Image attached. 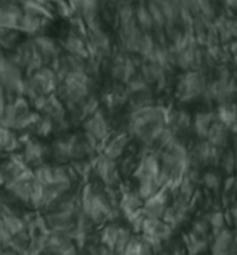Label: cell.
Listing matches in <instances>:
<instances>
[{"label":"cell","mask_w":237,"mask_h":255,"mask_svg":"<svg viewBox=\"0 0 237 255\" xmlns=\"http://www.w3.org/2000/svg\"><path fill=\"white\" fill-rule=\"evenodd\" d=\"M169 109L170 106L152 105L128 112L127 123H125L127 133L139 145L154 149L155 140L158 139L161 131L167 127Z\"/></svg>","instance_id":"obj_1"},{"label":"cell","mask_w":237,"mask_h":255,"mask_svg":"<svg viewBox=\"0 0 237 255\" xmlns=\"http://www.w3.org/2000/svg\"><path fill=\"white\" fill-rule=\"evenodd\" d=\"M79 193H81V202H82V212L96 226L115 223L122 217L119 211V205L114 203L109 199L106 193V187L102 182L100 184L85 182Z\"/></svg>","instance_id":"obj_2"},{"label":"cell","mask_w":237,"mask_h":255,"mask_svg":"<svg viewBox=\"0 0 237 255\" xmlns=\"http://www.w3.org/2000/svg\"><path fill=\"white\" fill-rule=\"evenodd\" d=\"M40 114L25 97H16L10 102L1 100V127L12 128L18 133L31 131Z\"/></svg>","instance_id":"obj_3"},{"label":"cell","mask_w":237,"mask_h":255,"mask_svg":"<svg viewBox=\"0 0 237 255\" xmlns=\"http://www.w3.org/2000/svg\"><path fill=\"white\" fill-rule=\"evenodd\" d=\"M94 81L85 72H72L63 78H60V84L57 88L58 97L63 100L66 108H73L85 100L94 90Z\"/></svg>","instance_id":"obj_4"},{"label":"cell","mask_w":237,"mask_h":255,"mask_svg":"<svg viewBox=\"0 0 237 255\" xmlns=\"http://www.w3.org/2000/svg\"><path fill=\"white\" fill-rule=\"evenodd\" d=\"M209 75L206 69L182 72L176 78L175 84V99L182 103H194L197 100H203L206 90L209 87Z\"/></svg>","instance_id":"obj_5"},{"label":"cell","mask_w":237,"mask_h":255,"mask_svg":"<svg viewBox=\"0 0 237 255\" xmlns=\"http://www.w3.org/2000/svg\"><path fill=\"white\" fill-rule=\"evenodd\" d=\"M58 84H60V78H58L57 70L49 66H43L25 75V81L22 87V97H25L30 103H33L40 96L57 93Z\"/></svg>","instance_id":"obj_6"},{"label":"cell","mask_w":237,"mask_h":255,"mask_svg":"<svg viewBox=\"0 0 237 255\" xmlns=\"http://www.w3.org/2000/svg\"><path fill=\"white\" fill-rule=\"evenodd\" d=\"M25 72L16 66L7 54H1L0 61V84H1V100L10 102L16 97H22V87L25 81Z\"/></svg>","instance_id":"obj_7"},{"label":"cell","mask_w":237,"mask_h":255,"mask_svg":"<svg viewBox=\"0 0 237 255\" xmlns=\"http://www.w3.org/2000/svg\"><path fill=\"white\" fill-rule=\"evenodd\" d=\"M134 54H128L124 49H115L109 57V76L114 82L127 84L131 78H134L140 70V61L136 60Z\"/></svg>","instance_id":"obj_8"},{"label":"cell","mask_w":237,"mask_h":255,"mask_svg":"<svg viewBox=\"0 0 237 255\" xmlns=\"http://www.w3.org/2000/svg\"><path fill=\"white\" fill-rule=\"evenodd\" d=\"M223 151L214 146L208 139H197L191 146H190V161L191 167H215L220 166Z\"/></svg>","instance_id":"obj_9"},{"label":"cell","mask_w":237,"mask_h":255,"mask_svg":"<svg viewBox=\"0 0 237 255\" xmlns=\"http://www.w3.org/2000/svg\"><path fill=\"white\" fill-rule=\"evenodd\" d=\"M173 60L175 67L181 72L206 69V46L200 45L199 42H194L179 54L173 55Z\"/></svg>","instance_id":"obj_10"},{"label":"cell","mask_w":237,"mask_h":255,"mask_svg":"<svg viewBox=\"0 0 237 255\" xmlns=\"http://www.w3.org/2000/svg\"><path fill=\"white\" fill-rule=\"evenodd\" d=\"M94 175L106 188L121 187V170L118 161L103 154H99L94 158Z\"/></svg>","instance_id":"obj_11"},{"label":"cell","mask_w":237,"mask_h":255,"mask_svg":"<svg viewBox=\"0 0 237 255\" xmlns=\"http://www.w3.org/2000/svg\"><path fill=\"white\" fill-rule=\"evenodd\" d=\"M87 45H88L90 57L99 58L102 61L109 60V57L115 51L114 46H112L111 36L105 30V25L97 27V28H88V31H87Z\"/></svg>","instance_id":"obj_12"},{"label":"cell","mask_w":237,"mask_h":255,"mask_svg":"<svg viewBox=\"0 0 237 255\" xmlns=\"http://www.w3.org/2000/svg\"><path fill=\"white\" fill-rule=\"evenodd\" d=\"M31 105H33V108H34L36 112H39L43 117L51 118L54 123H60V121L69 118L67 108L63 103V100L58 97L57 93L48 94V96H40Z\"/></svg>","instance_id":"obj_13"},{"label":"cell","mask_w":237,"mask_h":255,"mask_svg":"<svg viewBox=\"0 0 237 255\" xmlns=\"http://www.w3.org/2000/svg\"><path fill=\"white\" fill-rule=\"evenodd\" d=\"M82 130L93 136L96 140L100 142V145L109 139V136L112 134V128H111V123L108 120L106 111L105 108L99 109L96 114H93L91 117H88L84 123H82Z\"/></svg>","instance_id":"obj_14"},{"label":"cell","mask_w":237,"mask_h":255,"mask_svg":"<svg viewBox=\"0 0 237 255\" xmlns=\"http://www.w3.org/2000/svg\"><path fill=\"white\" fill-rule=\"evenodd\" d=\"M24 161L31 167H37L43 163H46V158L51 157V149L48 145H45L43 142L39 140V137H36L34 134L30 136L24 143H22V149L19 151Z\"/></svg>","instance_id":"obj_15"},{"label":"cell","mask_w":237,"mask_h":255,"mask_svg":"<svg viewBox=\"0 0 237 255\" xmlns=\"http://www.w3.org/2000/svg\"><path fill=\"white\" fill-rule=\"evenodd\" d=\"M30 169L31 167L24 161L21 152H15V154L6 155V158L1 163V167H0V176H1V185H3V188L7 187V185H10L16 179H19Z\"/></svg>","instance_id":"obj_16"},{"label":"cell","mask_w":237,"mask_h":255,"mask_svg":"<svg viewBox=\"0 0 237 255\" xmlns=\"http://www.w3.org/2000/svg\"><path fill=\"white\" fill-rule=\"evenodd\" d=\"M193 206H191V200L182 197V196H173V200L170 203V206L167 208L163 220L166 223H169L175 230L178 227H181L182 224H185L193 212Z\"/></svg>","instance_id":"obj_17"},{"label":"cell","mask_w":237,"mask_h":255,"mask_svg":"<svg viewBox=\"0 0 237 255\" xmlns=\"http://www.w3.org/2000/svg\"><path fill=\"white\" fill-rule=\"evenodd\" d=\"M130 142H131V136L127 133V130L114 133L109 136L108 140H105L100 145V154L118 161L124 157L127 148L130 146Z\"/></svg>","instance_id":"obj_18"},{"label":"cell","mask_w":237,"mask_h":255,"mask_svg":"<svg viewBox=\"0 0 237 255\" xmlns=\"http://www.w3.org/2000/svg\"><path fill=\"white\" fill-rule=\"evenodd\" d=\"M36 179H34V172L33 169L27 170L19 179H16L15 182H12L10 185L4 187V190L18 202L22 205H30V199H31V193L34 188Z\"/></svg>","instance_id":"obj_19"},{"label":"cell","mask_w":237,"mask_h":255,"mask_svg":"<svg viewBox=\"0 0 237 255\" xmlns=\"http://www.w3.org/2000/svg\"><path fill=\"white\" fill-rule=\"evenodd\" d=\"M31 39L36 45L37 52L40 54L42 60L45 61V66L55 69V66L58 64V60L61 57L58 42L49 36H45V34H37V36H33Z\"/></svg>","instance_id":"obj_20"},{"label":"cell","mask_w":237,"mask_h":255,"mask_svg":"<svg viewBox=\"0 0 237 255\" xmlns=\"http://www.w3.org/2000/svg\"><path fill=\"white\" fill-rule=\"evenodd\" d=\"M173 200V194L169 188H161L157 194H154L151 199L145 200L142 211L149 218H161L164 217L167 208L170 206Z\"/></svg>","instance_id":"obj_21"},{"label":"cell","mask_w":237,"mask_h":255,"mask_svg":"<svg viewBox=\"0 0 237 255\" xmlns=\"http://www.w3.org/2000/svg\"><path fill=\"white\" fill-rule=\"evenodd\" d=\"M236 233L230 227L221 230H212L211 241V255H233V241Z\"/></svg>","instance_id":"obj_22"},{"label":"cell","mask_w":237,"mask_h":255,"mask_svg":"<svg viewBox=\"0 0 237 255\" xmlns=\"http://www.w3.org/2000/svg\"><path fill=\"white\" fill-rule=\"evenodd\" d=\"M139 73L152 85L157 88H163L167 84L169 75L172 72H169L166 67L160 66L158 63H154L151 60H142L140 63V70Z\"/></svg>","instance_id":"obj_23"},{"label":"cell","mask_w":237,"mask_h":255,"mask_svg":"<svg viewBox=\"0 0 237 255\" xmlns=\"http://www.w3.org/2000/svg\"><path fill=\"white\" fill-rule=\"evenodd\" d=\"M193 120L194 115H191L184 108H170L169 109V118L167 126L181 137L182 134H187L193 130Z\"/></svg>","instance_id":"obj_24"},{"label":"cell","mask_w":237,"mask_h":255,"mask_svg":"<svg viewBox=\"0 0 237 255\" xmlns=\"http://www.w3.org/2000/svg\"><path fill=\"white\" fill-rule=\"evenodd\" d=\"M46 253L51 255H79V247L72 238L49 233L46 242Z\"/></svg>","instance_id":"obj_25"},{"label":"cell","mask_w":237,"mask_h":255,"mask_svg":"<svg viewBox=\"0 0 237 255\" xmlns=\"http://www.w3.org/2000/svg\"><path fill=\"white\" fill-rule=\"evenodd\" d=\"M145 200L139 196L137 190L122 188L121 187V197H119V211L125 220H130L136 212L143 208Z\"/></svg>","instance_id":"obj_26"},{"label":"cell","mask_w":237,"mask_h":255,"mask_svg":"<svg viewBox=\"0 0 237 255\" xmlns=\"http://www.w3.org/2000/svg\"><path fill=\"white\" fill-rule=\"evenodd\" d=\"M217 112L214 109H202L194 114L193 120V133L197 139H206L211 127L217 121Z\"/></svg>","instance_id":"obj_27"},{"label":"cell","mask_w":237,"mask_h":255,"mask_svg":"<svg viewBox=\"0 0 237 255\" xmlns=\"http://www.w3.org/2000/svg\"><path fill=\"white\" fill-rule=\"evenodd\" d=\"M61 48L64 49V52L82 57V58H88L90 52H88V45H87V37L84 34L70 31L64 36L63 42H61Z\"/></svg>","instance_id":"obj_28"},{"label":"cell","mask_w":237,"mask_h":255,"mask_svg":"<svg viewBox=\"0 0 237 255\" xmlns=\"http://www.w3.org/2000/svg\"><path fill=\"white\" fill-rule=\"evenodd\" d=\"M232 136H233V131L229 126H226L224 123H221L220 120H217L214 123V126L211 127L209 130V134H208V140L217 146L218 149L224 151V149H229L230 146V142H232Z\"/></svg>","instance_id":"obj_29"},{"label":"cell","mask_w":237,"mask_h":255,"mask_svg":"<svg viewBox=\"0 0 237 255\" xmlns=\"http://www.w3.org/2000/svg\"><path fill=\"white\" fill-rule=\"evenodd\" d=\"M46 21H48V16H39V15H31V13H24L22 12L18 30L27 37H33V36L40 34V31L45 27Z\"/></svg>","instance_id":"obj_30"},{"label":"cell","mask_w":237,"mask_h":255,"mask_svg":"<svg viewBox=\"0 0 237 255\" xmlns=\"http://www.w3.org/2000/svg\"><path fill=\"white\" fill-rule=\"evenodd\" d=\"M0 146H1V152L3 154H15L19 152L22 149V143H21V137L19 133L7 128V127H1V134H0Z\"/></svg>","instance_id":"obj_31"},{"label":"cell","mask_w":237,"mask_h":255,"mask_svg":"<svg viewBox=\"0 0 237 255\" xmlns=\"http://www.w3.org/2000/svg\"><path fill=\"white\" fill-rule=\"evenodd\" d=\"M1 229L7 230L13 238L28 232V226L24 215H19L18 212L10 215H1Z\"/></svg>","instance_id":"obj_32"},{"label":"cell","mask_w":237,"mask_h":255,"mask_svg":"<svg viewBox=\"0 0 237 255\" xmlns=\"http://www.w3.org/2000/svg\"><path fill=\"white\" fill-rule=\"evenodd\" d=\"M182 241H184V247L188 255H203L211 248V241L208 238L196 236L191 232L184 235Z\"/></svg>","instance_id":"obj_33"},{"label":"cell","mask_w":237,"mask_h":255,"mask_svg":"<svg viewBox=\"0 0 237 255\" xmlns=\"http://www.w3.org/2000/svg\"><path fill=\"white\" fill-rule=\"evenodd\" d=\"M136 22L140 27V30L145 31V33L155 31L154 19H152V15H151V12L148 9L146 0H142L139 3H136Z\"/></svg>","instance_id":"obj_34"},{"label":"cell","mask_w":237,"mask_h":255,"mask_svg":"<svg viewBox=\"0 0 237 255\" xmlns=\"http://www.w3.org/2000/svg\"><path fill=\"white\" fill-rule=\"evenodd\" d=\"M215 112H217V118L226 126H229L230 128H233L237 124V102H227V103L217 105Z\"/></svg>","instance_id":"obj_35"},{"label":"cell","mask_w":237,"mask_h":255,"mask_svg":"<svg viewBox=\"0 0 237 255\" xmlns=\"http://www.w3.org/2000/svg\"><path fill=\"white\" fill-rule=\"evenodd\" d=\"M119 230H121V224L119 223H108L102 227L100 233H99V242L109 247L112 251L115 250L118 236H119Z\"/></svg>","instance_id":"obj_36"},{"label":"cell","mask_w":237,"mask_h":255,"mask_svg":"<svg viewBox=\"0 0 237 255\" xmlns=\"http://www.w3.org/2000/svg\"><path fill=\"white\" fill-rule=\"evenodd\" d=\"M122 255H157L152 245L142 236V235H136L133 236L131 242L128 244V247L125 248Z\"/></svg>","instance_id":"obj_37"},{"label":"cell","mask_w":237,"mask_h":255,"mask_svg":"<svg viewBox=\"0 0 237 255\" xmlns=\"http://www.w3.org/2000/svg\"><path fill=\"white\" fill-rule=\"evenodd\" d=\"M152 105H155L152 90L137 93V94H131V96H128V102H127L128 112L137 111V109H142V108H146V106H152Z\"/></svg>","instance_id":"obj_38"},{"label":"cell","mask_w":237,"mask_h":255,"mask_svg":"<svg viewBox=\"0 0 237 255\" xmlns=\"http://www.w3.org/2000/svg\"><path fill=\"white\" fill-rule=\"evenodd\" d=\"M21 36H24L19 30H10V28H1V36H0V45L3 51H13L22 40Z\"/></svg>","instance_id":"obj_39"},{"label":"cell","mask_w":237,"mask_h":255,"mask_svg":"<svg viewBox=\"0 0 237 255\" xmlns=\"http://www.w3.org/2000/svg\"><path fill=\"white\" fill-rule=\"evenodd\" d=\"M202 185L212 193H218L223 187V176L220 175V172H217L215 169H208L203 172L202 176Z\"/></svg>","instance_id":"obj_40"},{"label":"cell","mask_w":237,"mask_h":255,"mask_svg":"<svg viewBox=\"0 0 237 255\" xmlns=\"http://www.w3.org/2000/svg\"><path fill=\"white\" fill-rule=\"evenodd\" d=\"M31 133H33L36 137H48V136H51L52 133H55V123H54L51 118L40 115L39 120L34 123V126H33V128H31Z\"/></svg>","instance_id":"obj_41"},{"label":"cell","mask_w":237,"mask_h":255,"mask_svg":"<svg viewBox=\"0 0 237 255\" xmlns=\"http://www.w3.org/2000/svg\"><path fill=\"white\" fill-rule=\"evenodd\" d=\"M220 169L227 175H236V149H224L221 160H220Z\"/></svg>","instance_id":"obj_42"},{"label":"cell","mask_w":237,"mask_h":255,"mask_svg":"<svg viewBox=\"0 0 237 255\" xmlns=\"http://www.w3.org/2000/svg\"><path fill=\"white\" fill-rule=\"evenodd\" d=\"M34 179L42 185H51L54 182V164L43 163L33 169Z\"/></svg>","instance_id":"obj_43"},{"label":"cell","mask_w":237,"mask_h":255,"mask_svg":"<svg viewBox=\"0 0 237 255\" xmlns=\"http://www.w3.org/2000/svg\"><path fill=\"white\" fill-rule=\"evenodd\" d=\"M125 90H127L128 96H131V94H137V93H143V91H151L152 85L140 73H137L134 78H131L125 84Z\"/></svg>","instance_id":"obj_44"},{"label":"cell","mask_w":237,"mask_h":255,"mask_svg":"<svg viewBox=\"0 0 237 255\" xmlns=\"http://www.w3.org/2000/svg\"><path fill=\"white\" fill-rule=\"evenodd\" d=\"M146 4H148V9L152 15V19H154V25H155V31H160V30H164L166 25H167V18L163 12V9L154 1V0H146Z\"/></svg>","instance_id":"obj_45"},{"label":"cell","mask_w":237,"mask_h":255,"mask_svg":"<svg viewBox=\"0 0 237 255\" xmlns=\"http://www.w3.org/2000/svg\"><path fill=\"white\" fill-rule=\"evenodd\" d=\"M136 190H137L139 196H140L143 200H148V199H151L154 194H157V193L161 190V185L158 184V179H149V181L137 182Z\"/></svg>","instance_id":"obj_46"},{"label":"cell","mask_w":237,"mask_h":255,"mask_svg":"<svg viewBox=\"0 0 237 255\" xmlns=\"http://www.w3.org/2000/svg\"><path fill=\"white\" fill-rule=\"evenodd\" d=\"M133 236H134V235H133V229L121 224L119 236H118V241H117V245H115V250H114L115 255L124 254V251H125V248L128 247V244L131 242Z\"/></svg>","instance_id":"obj_47"},{"label":"cell","mask_w":237,"mask_h":255,"mask_svg":"<svg viewBox=\"0 0 237 255\" xmlns=\"http://www.w3.org/2000/svg\"><path fill=\"white\" fill-rule=\"evenodd\" d=\"M191 233H194L196 236H200V238H211L212 235V227L209 224V221L206 220V217H199L196 218L193 223H191Z\"/></svg>","instance_id":"obj_48"},{"label":"cell","mask_w":237,"mask_h":255,"mask_svg":"<svg viewBox=\"0 0 237 255\" xmlns=\"http://www.w3.org/2000/svg\"><path fill=\"white\" fill-rule=\"evenodd\" d=\"M205 217L209 221L212 230H221V229L227 227V218L221 209H212L208 214H205Z\"/></svg>","instance_id":"obj_49"},{"label":"cell","mask_w":237,"mask_h":255,"mask_svg":"<svg viewBox=\"0 0 237 255\" xmlns=\"http://www.w3.org/2000/svg\"><path fill=\"white\" fill-rule=\"evenodd\" d=\"M12 241H13V236L7 232V230H4V229H1V232H0V242H1V250H9L10 248V244H12Z\"/></svg>","instance_id":"obj_50"},{"label":"cell","mask_w":237,"mask_h":255,"mask_svg":"<svg viewBox=\"0 0 237 255\" xmlns=\"http://www.w3.org/2000/svg\"><path fill=\"white\" fill-rule=\"evenodd\" d=\"M229 51L232 54V63H235L237 66V39L229 43Z\"/></svg>","instance_id":"obj_51"},{"label":"cell","mask_w":237,"mask_h":255,"mask_svg":"<svg viewBox=\"0 0 237 255\" xmlns=\"http://www.w3.org/2000/svg\"><path fill=\"white\" fill-rule=\"evenodd\" d=\"M230 217H232V223L237 227V202L230 206Z\"/></svg>","instance_id":"obj_52"},{"label":"cell","mask_w":237,"mask_h":255,"mask_svg":"<svg viewBox=\"0 0 237 255\" xmlns=\"http://www.w3.org/2000/svg\"><path fill=\"white\" fill-rule=\"evenodd\" d=\"M1 255H21V254H18L16 251H13V250H1Z\"/></svg>","instance_id":"obj_53"},{"label":"cell","mask_w":237,"mask_h":255,"mask_svg":"<svg viewBox=\"0 0 237 255\" xmlns=\"http://www.w3.org/2000/svg\"><path fill=\"white\" fill-rule=\"evenodd\" d=\"M235 78H236V82H237V70L235 72Z\"/></svg>","instance_id":"obj_54"}]
</instances>
